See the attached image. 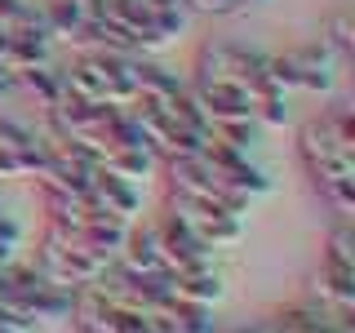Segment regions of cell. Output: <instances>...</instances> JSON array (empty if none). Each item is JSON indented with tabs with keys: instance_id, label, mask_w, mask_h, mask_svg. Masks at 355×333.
<instances>
[{
	"instance_id": "obj_20",
	"label": "cell",
	"mask_w": 355,
	"mask_h": 333,
	"mask_svg": "<svg viewBox=\"0 0 355 333\" xmlns=\"http://www.w3.org/2000/svg\"><path fill=\"white\" fill-rule=\"evenodd\" d=\"M85 5H103V0H85Z\"/></svg>"
},
{
	"instance_id": "obj_8",
	"label": "cell",
	"mask_w": 355,
	"mask_h": 333,
	"mask_svg": "<svg viewBox=\"0 0 355 333\" xmlns=\"http://www.w3.org/2000/svg\"><path fill=\"white\" fill-rule=\"evenodd\" d=\"M147 244L155 253V262H160L164 275H191V271H209L214 266V249H205L191 231L182 227V222H173L169 214L147 222Z\"/></svg>"
},
{
	"instance_id": "obj_5",
	"label": "cell",
	"mask_w": 355,
	"mask_h": 333,
	"mask_svg": "<svg viewBox=\"0 0 355 333\" xmlns=\"http://www.w3.org/2000/svg\"><path fill=\"white\" fill-rule=\"evenodd\" d=\"M196 76L200 80H218V85H236L244 94H253V89L271 76V53L249 49V44H240V40H214V44L200 49Z\"/></svg>"
},
{
	"instance_id": "obj_2",
	"label": "cell",
	"mask_w": 355,
	"mask_h": 333,
	"mask_svg": "<svg viewBox=\"0 0 355 333\" xmlns=\"http://www.w3.org/2000/svg\"><path fill=\"white\" fill-rule=\"evenodd\" d=\"M62 89L80 103L94 107H133V85H129V58L107 49H80L76 62H67Z\"/></svg>"
},
{
	"instance_id": "obj_16",
	"label": "cell",
	"mask_w": 355,
	"mask_h": 333,
	"mask_svg": "<svg viewBox=\"0 0 355 333\" xmlns=\"http://www.w3.org/2000/svg\"><path fill=\"white\" fill-rule=\"evenodd\" d=\"M320 44H324L338 62H347L351 53H355V22H351V14H333L324 22V36H320Z\"/></svg>"
},
{
	"instance_id": "obj_11",
	"label": "cell",
	"mask_w": 355,
	"mask_h": 333,
	"mask_svg": "<svg viewBox=\"0 0 355 333\" xmlns=\"http://www.w3.org/2000/svg\"><path fill=\"white\" fill-rule=\"evenodd\" d=\"M129 85H133V103H169L187 89L178 80V71H169L160 58H147V53L129 58Z\"/></svg>"
},
{
	"instance_id": "obj_10",
	"label": "cell",
	"mask_w": 355,
	"mask_h": 333,
	"mask_svg": "<svg viewBox=\"0 0 355 333\" xmlns=\"http://www.w3.org/2000/svg\"><path fill=\"white\" fill-rule=\"evenodd\" d=\"M142 191H147V187L125 182V178H116V173H107V169H94V173H89V205L103 209V214H111V218L138 222V214H142Z\"/></svg>"
},
{
	"instance_id": "obj_13",
	"label": "cell",
	"mask_w": 355,
	"mask_h": 333,
	"mask_svg": "<svg viewBox=\"0 0 355 333\" xmlns=\"http://www.w3.org/2000/svg\"><path fill=\"white\" fill-rule=\"evenodd\" d=\"M306 298L320 302V307H333V311H351L355 307V266L320 258V271L311 275Z\"/></svg>"
},
{
	"instance_id": "obj_18",
	"label": "cell",
	"mask_w": 355,
	"mask_h": 333,
	"mask_svg": "<svg viewBox=\"0 0 355 333\" xmlns=\"http://www.w3.org/2000/svg\"><path fill=\"white\" fill-rule=\"evenodd\" d=\"M182 9H196V14H214V18H231L240 14V0H182Z\"/></svg>"
},
{
	"instance_id": "obj_4",
	"label": "cell",
	"mask_w": 355,
	"mask_h": 333,
	"mask_svg": "<svg viewBox=\"0 0 355 333\" xmlns=\"http://www.w3.org/2000/svg\"><path fill=\"white\" fill-rule=\"evenodd\" d=\"M297 155H302V169H311V164H355V111L329 107L320 116H311L297 129Z\"/></svg>"
},
{
	"instance_id": "obj_1",
	"label": "cell",
	"mask_w": 355,
	"mask_h": 333,
	"mask_svg": "<svg viewBox=\"0 0 355 333\" xmlns=\"http://www.w3.org/2000/svg\"><path fill=\"white\" fill-rule=\"evenodd\" d=\"M103 18L129 40L133 53H164L169 44L187 31V9L182 0H103Z\"/></svg>"
},
{
	"instance_id": "obj_17",
	"label": "cell",
	"mask_w": 355,
	"mask_h": 333,
	"mask_svg": "<svg viewBox=\"0 0 355 333\" xmlns=\"http://www.w3.org/2000/svg\"><path fill=\"white\" fill-rule=\"evenodd\" d=\"M324 258L342 262V266H355V227H351V218H338V227L324 236Z\"/></svg>"
},
{
	"instance_id": "obj_6",
	"label": "cell",
	"mask_w": 355,
	"mask_h": 333,
	"mask_svg": "<svg viewBox=\"0 0 355 333\" xmlns=\"http://www.w3.org/2000/svg\"><path fill=\"white\" fill-rule=\"evenodd\" d=\"M271 76L280 80L284 94H333L338 85V58L320 40L297 44L288 53H271Z\"/></svg>"
},
{
	"instance_id": "obj_12",
	"label": "cell",
	"mask_w": 355,
	"mask_h": 333,
	"mask_svg": "<svg viewBox=\"0 0 355 333\" xmlns=\"http://www.w3.org/2000/svg\"><path fill=\"white\" fill-rule=\"evenodd\" d=\"M315 196L324 200L338 218H351L355 214V164H311L306 169Z\"/></svg>"
},
{
	"instance_id": "obj_15",
	"label": "cell",
	"mask_w": 355,
	"mask_h": 333,
	"mask_svg": "<svg viewBox=\"0 0 355 333\" xmlns=\"http://www.w3.org/2000/svg\"><path fill=\"white\" fill-rule=\"evenodd\" d=\"M14 85L27 89V94L36 98V107H44V111H49V107L62 98V71H53L49 62H44V67H31V71H18Z\"/></svg>"
},
{
	"instance_id": "obj_7",
	"label": "cell",
	"mask_w": 355,
	"mask_h": 333,
	"mask_svg": "<svg viewBox=\"0 0 355 333\" xmlns=\"http://www.w3.org/2000/svg\"><path fill=\"white\" fill-rule=\"evenodd\" d=\"M164 214L173 222H182L191 236L205 244V249H227L244 236V214L236 209H222V205H209V200H187V196H164Z\"/></svg>"
},
{
	"instance_id": "obj_3",
	"label": "cell",
	"mask_w": 355,
	"mask_h": 333,
	"mask_svg": "<svg viewBox=\"0 0 355 333\" xmlns=\"http://www.w3.org/2000/svg\"><path fill=\"white\" fill-rule=\"evenodd\" d=\"M111 262H116V258L89 249V244L80 236H71L67 227L44 222V240H40V249H36V271L44 275V280H53V284H62V289H71V293H76V289L94 284Z\"/></svg>"
},
{
	"instance_id": "obj_14",
	"label": "cell",
	"mask_w": 355,
	"mask_h": 333,
	"mask_svg": "<svg viewBox=\"0 0 355 333\" xmlns=\"http://www.w3.org/2000/svg\"><path fill=\"white\" fill-rule=\"evenodd\" d=\"M164 293H169L173 302L218 311V302L227 298V280H222L218 266H209V271H191V275H164Z\"/></svg>"
},
{
	"instance_id": "obj_9",
	"label": "cell",
	"mask_w": 355,
	"mask_h": 333,
	"mask_svg": "<svg viewBox=\"0 0 355 333\" xmlns=\"http://www.w3.org/2000/svg\"><path fill=\"white\" fill-rule=\"evenodd\" d=\"M40 160H44V133L27 129L22 120L0 116V178L27 182V178H36Z\"/></svg>"
},
{
	"instance_id": "obj_19",
	"label": "cell",
	"mask_w": 355,
	"mask_h": 333,
	"mask_svg": "<svg viewBox=\"0 0 355 333\" xmlns=\"http://www.w3.org/2000/svg\"><path fill=\"white\" fill-rule=\"evenodd\" d=\"M240 5H244V9H249V5H262V0H240Z\"/></svg>"
}]
</instances>
